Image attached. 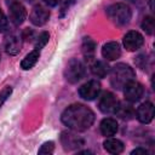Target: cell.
Returning a JSON list of instances; mask_svg holds the SVG:
<instances>
[{"label":"cell","instance_id":"obj_1","mask_svg":"<svg viewBox=\"0 0 155 155\" xmlns=\"http://www.w3.org/2000/svg\"><path fill=\"white\" fill-rule=\"evenodd\" d=\"M61 121L75 132H84L93 125L94 113L88 107L75 103L64 109L61 115Z\"/></svg>","mask_w":155,"mask_h":155},{"label":"cell","instance_id":"obj_2","mask_svg":"<svg viewBox=\"0 0 155 155\" xmlns=\"http://www.w3.org/2000/svg\"><path fill=\"white\" fill-rule=\"evenodd\" d=\"M136 76L134 70L125 63H117L113 67L110 73V85L115 90H122L126 84L132 81Z\"/></svg>","mask_w":155,"mask_h":155},{"label":"cell","instance_id":"obj_3","mask_svg":"<svg viewBox=\"0 0 155 155\" xmlns=\"http://www.w3.org/2000/svg\"><path fill=\"white\" fill-rule=\"evenodd\" d=\"M107 15L110 18V21L119 27L128 24L132 18L131 8L126 4H122V2H116V4L110 5L107 8Z\"/></svg>","mask_w":155,"mask_h":155},{"label":"cell","instance_id":"obj_4","mask_svg":"<svg viewBox=\"0 0 155 155\" xmlns=\"http://www.w3.org/2000/svg\"><path fill=\"white\" fill-rule=\"evenodd\" d=\"M85 65L84 63L78 58H71L64 69V78L69 84H76L80 81L85 75Z\"/></svg>","mask_w":155,"mask_h":155},{"label":"cell","instance_id":"obj_5","mask_svg":"<svg viewBox=\"0 0 155 155\" xmlns=\"http://www.w3.org/2000/svg\"><path fill=\"white\" fill-rule=\"evenodd\" d=\"M7 6H8L10 21L15 25H21L25 21V18H27V10H25V7L22 5V2L17 1V0L8 1Z\"/></svg>","mask_w":155,"mask_h":155},{"label":"cell","instance_id":"obj_6","mask_svg":"<svg viewBox=\"0 0 155 155\" xmlns=\"http://www.w3.org/2000/svg\"><path fill=\"white\" fill-rule=\"evenodd\" d=\"M61 143H62L64 150L71 151V150L81 148L85 144V140H84V138H81L80 136H78L74 132L63 131L61 133Z\"/></svg>","mask_w":155,"mask_h":155},{"label":"cell","instance_id":"obj_7","mask_svg":"<svg viewBox=\"0 0 155 155\" xmlns=\"http://www.w3.org/2000/svg\"><path fill=\"white\" fill-rule=\"evenodd\" d=\"M101 92V84L97 80H90L79 88V96L85 101H93Z\"/></svg>","mask_w":155,"mask_h":155},{"label":"cell","instance_id":"obj_8","mask_svg":"<svg viewBox=\"0 0 155 155\" xmlns=\"http://www.w3.org/2000/svg\"><path fill=\"white\" fill-rule=\"evenodd\" d=\"M122 44H124V47L132 52V51H137L139 50L143 44H144V38L143 35L139 33V31H136V30H131L128 31L125 36H124V40H122Z\"/></svg>","mask_w":155,"mask_h":155},{"label":"cell","instance_id":"obj_9","mask_svg":"<svg viewBox=\"0 0 155 155\" xmlns=\"http://www.w3.org/2000/svg\"><path fill=\"white\" fill-rule=\"evenodd\" d=\"M143 93H144L143 86H142L139 82L134 81V80L130 81V82L126 84L125 87H124V96H125L126 101H128V102H131V103L138 102V101L142 98Z\"/></svg>","mask_w":155,"mask_h":155},{"label":"cell","instance_id":"obj_10","mask_svg":"<svg viewBox=\"0 0 155 155\" xmlns=\"http://www.w3.org/2000/svg\"><path fill=\"white\" fill-rule=\"evenodd\" d=\"M117 103L116 97L111 92H103L98 101V108L104 114H114Z\"/></svg>","mask_w":155,"mask_h":155},{"label":"cell","instance_id":"obj_11","mask_svg":"<svg viewBox=\"0 0 155 155\" xmlns=\"http://www.w3.org/2000/svg\"><path fill=\"white\" fill-rule=\"evenodd\" d=\"M4 46L5 51L10 56H16L19 53L21 47H22V39L16 34V33H8L5 36L4 40Z\"/></svg>","mask_w":155,"mask_h":155},{"label":"cell","instance_id":"obj_12","mask_svg":"<svg viewBox=\"0 0 155 155\" xmlns=\"http://www.w3.org/2000/svg\"><path fill=\"white\" fill-rule=\"evenodd\" d=\"M48 18H50V11L46 10L41 5L34 6L33 10H31V12H30V16H29L30 22L34 25H36V27H41V25L46 24L47 21H48Z\"/></svg>","mask_w":155,"mask_h":155},{"label":"cell","instance_id":"obj_13","mask_svg":"<svg viewBox=\"0 0 155 155\" xmlns=\"http://www.w3.org/2000/svg\"><path fill=\"white\" fill-rule=\"evenodd\" d=\"M136 116H137L139 122L150 124L153 117H154V104L151 102H148V101L142 103L136 110Z\"/></svg>","mask_w":155,"mask_h":155},{"label":"cell","instance_id":"obj_14","mask_svg":"<svg viewBox=\"0 0 155 155\" xmlns=\"http://www.w3.org/2000/svg\"><path fill=\"white\" fill-rule=\"evenodd\" d=\"M102 56L107 61H115L121 56V47L116 41H109L102 47Z\"/></svg>","mask_w":155,"mask_h":155},{"label":"cell","instance_id":"obj_15","mask_svg":"<svg viewBox=\"0 0 155 155\" xmlns=\"http://www.w3.org/2000/svg\"><path fill=\"white\" fill-rule=\"evenodd\" d=\"M99 128H101V133L105 137H113L114 134H116L117 132V122L115 119L113 117H105L101 121V125H99Z\"/></svg>","mask_w":155,"mask_h":155},{"label":"cell","instance_id":"obj_16","mask_svg":"<svg viewBox=\"0 0 155 155\" xmlns=\"http://www.w3.org/2000/svg\"><path fill=\"white\" fill-rule=\"evenodd\" d=\"M115 115H117L120 119L122 120H131L134 115H136V110L133 109V107L131 104L127 103H117V107L114 111Z\"/></svg>","mask_w":155,"mask_h":155},{"label":"cell","instance_id":"obj_17","mask_svg":"<svg viewBox=\"0 0 155 155\" xmlns=\"http://www.w3.org/2000/svg\"><path fill=\"white\" fill-rule=\"evenodd\" d=\"M103 147L104 149L110 153V154H120L124 151L125 149V145L124 143L120 140V139H116V138H111V137H108L104 142H103Z\"/></svg>","mask_w":155,"mask_h":155},{"label":"cell","instance_id":"obj_18","mask_svg":"<svg viewBox=\"0 0 155 155\" xmlns=\"http://www.w3.org/2000/svg\"><path fill=\"white\" fill-rule=\"evenodd\" d=\"M39 58H40V50L34 48L33 51H30V52L22 59V62H21V68H22L23 70H29V69H31V68L36 64V62L39 61Z\"/></svg>","mask_w":155,"mask_h":155},{"label":"cell","instance_id":"obj_19","mask_svg":"<svg viewBox=\"0 0 155 155\" xmlns=\"http://www.w3.org/2000/svg\"><path fill=\"white\" fill-rule=\"evenodd\" d=\"M81 52L84 54V57L87 61H91L94 57V52H96V42L91 39V38H84L82 44H81Z\"/></svg>","mask_w":155,"mask_h":155},{"label":"cell","instance_id":"obj_20","mask_svg":"<svg viewBox=\"0 0 155 155\" xmlns=\"http://www.w3.org/2000/svg\"><path fill=\"white\" fill-rule=\"evenodd\" d=\"M91 71L97 78H105L109 73V65L104 61H94L91 64Z\"/></svg>","mask_w":155,"mask_h":155},{"label":"cell","instance_id":"obj_21","mask_svg":"<svg viewBox=\"0 0 155 155\" xmlns=\"http://www.w3.org/2000/svg\"><path fill=\"white\" fill-rule=\"evenodd\" d=\"M142 29L148 34V35H153L154 33V18L151 16H145L142 21Z\"/></svg>","mask_w":155,"mask_h":155},{"label":"cell","instance_id":"obj_22","mask_svg":"<svg viewBox=\"0 0 155 155\" xmlns=\"http://www.w3.org/2000/svg\"><path fill=\"white\" fill-rule=\"evenodd\" d=\"M48 40H50V34L47 31H42L41 34H39V36L35 40V48L41 50L42 47L46 46V44L48 42Z\"/></svg>","mask_w":155,"mask_h":155},{"label":"cell","instance_id":"obj_23","mask_svg":"<svg viewBox=\"0 0 155 155\" xmlns=\"http://www.w3.org/2000/svg\"><path fill=\"white\" fill-rule=\"evenodd\" d=\"M53 151H54V143H53L52 140L45 142V143L40 147V149L38 150V153H39L40 155H42V154H52Z\"/></svg>","mask_w":155,"mask_h":155},{"label":"cell","instance_id":"obj_24","mask_svg":"<svg viewBox=\"0 0 155 155\" xmlns=\"http://www.w3.org/2000/svg\"><path fill=\"white\" fill-rule=\"evenodd\" d=\"M12 93V87L11 86H5L1 91H0V108L2 107V104L7 101V98L11 96Z\"/></svg>","mask_w":155,"mask_h":155},{"label":"cell","instance_id":"obj_25","mask_svg":"<svg viewBox=\"0 0 155 155\" xmlns=\"http://www.w3.org/2000/svg\"><path fill=\"white\" fill-rule=\"evenodd\" d=\"M134 63L138 68H140L142 70H144L147 68V64H148V57L145 54H138L136 58H134Z\"/></svg>","mask_w":155,"mask_h":155},{"label":"cell","instance_id":"obj_26","mask_svg":"<svg viewBox=\"0 0 155 155\" xmlns=\"http://www.w3.org/2000/svg\"><path fill=\"white\" fill-rule=\"evenodd\" d=\"M76 1H78V0H64L63 5H62V7H61V13H59V16H61V17H64L65 13L69 11V8H70Z\"/></svg>","mask_w":155,"mask_h":155},{"label":"cell","instance_id":"obj_27","mask_svg":"<svg viewBox=\"0 0 155 155\" xmlns=\"http://www.w3.org/2000/svg\"><path fill=\"white\" fill-rule=\"evenodd\" d=\"M7 27H8V21L5 13L2 12V10L0 8V33H5L7 30Z\"/></svg>","mask_w":155,"mask_h":155},{"label":"cell","instance_id":"obj_28","mask_svg":"<svg viewBox=\"0 0 155 155\" xmlns=\"http://www.w3.org/2000/svg\"><path fill=\"white\" fill-rule=\"evenodd\" d=\"M33 35H34V33H33V30H30L29 28H27V29H24V31L22 33V39H24V40H31L33 39Z\"/></svg>","mask_w":155,"mask_h":155},{"label":"cell","instance_id":"obj_29","mask_svg":"<svg viewBox=\"0 0 155 155\" xmlns=\"http://www.w3.org/2000/svg\"><path fill=\"white\" fill-rule=\"evenodd\" d=\"M132 155H147L148 154V150L144 149V148H136L131 151Z\"/></svg>","mask_w":155,"mask_h":155},{"label":"cell","instance_id":"obj_30","mask_svg":"<svg viewBox=\"0 0 155 155\" xmlns=\"http://www.w3.org/2000/svg\"><path fill=\"white\" fill-rule=\"evenodd\" d=\"M59 1H61V0H44V2H45L46 5H48V6H51V7L57 6V5L59 4Z\"/></svg>","mask_w":155,"mask_h":155},{"label":"cell","instance_id":"obj_31","mask_svg":"<svg viewBox=\"0 0 155 155\" xmlns=\"http://www.w3.org/2000/svg\"><path fill=\"white\" fill-rule=\"evenodd\" d=\"M0 61H1V53H0Z\"/></svg>","mask_w":155,"mask_h":155},{"label":"cell","instance_id":"obj_32","mask_svg":"<svg viewBox=\"0 0 155 155\" xmlns=\"http://www.w3.org/2000/svg\"><path fill=\"white\" fill-rule=\"evenodd\" d=\"M130 1H136V0H130Z\"/></svg>","mask_w":155,"mask_h":155}]
</instances>
